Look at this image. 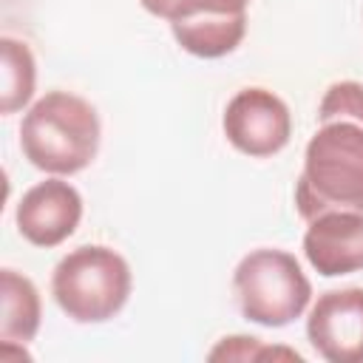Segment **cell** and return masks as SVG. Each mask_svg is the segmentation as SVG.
<instances>
[{"mask_svg":"<svg viewBox=\"0 0 363 363\" xmlns=\"http://www.w3.org/2000/svg\"><path fill=\"white\" fill-rule=\"evenodd\" d=\"M295 207L303 221L332 210L363 213V125L352 119L320 122L303 150Z\"/></svg>","mask_w":363,"mask_h":363,"instance_id":"6da1fadb","label":"cell"},{"mask_svg":"<svg viewBox=\"0 0 363 363\" xmlns=\"http://www.w3.org/2000/svg\"><path fill=\"white\" fill-rule=\"evenodd\" d=\"M102 125L94 105L71 91H45L20 122V150L43 173L74 176L99 150Z\"/></svg>","mask_w":363,"mask_h":363,"instance_id":"7a4b0ae2","label":"cell"},{"mask_svg":"<svg viewBox=\"0 0 363 363\" xmlns=\"http://www.w3.org/2000/svg\"><path fill=\"white\" fill-rule=\"evenodd\" d=\"M128 261L105 244H82L65 252L51 272V295L62 315L77 323H105L130 298Z\"/></svg>","mask_w":363,"mask_h":363,"instance_id":"3957f363","label":"cell"},{"mask_svg":"<svg viewBox=\"0 0 363 363\" xmlns=\"http://www.w3.org/2000/svg\"><path fill=\"white\" fill-rule=\"evenodd\" d=\"M233 292L241 315L269 329L298 320L312 301V284L298 258L275 247L250 250L235 264Z\"/></svg>","mask_w":363,"mask_h":363,"instance_id":"277c9868","label":"cell"},{"mask_svg":"<svg viewBox=\"0 0 363 363\" xmlns=\"http://www.w3.org/2000/svg\"><path fill=\"white\" fill-rule=\"evenodd\" d=\"M153 17L170 23L173 40L182 51L218 60L235 51L247 34L250 0H139Z\"/></svg>","mask_w":363,"mask_h":363,"instance_id":"5b68a950","label":"cell"},{"mask_svg":"<svg viewBox=\"0 0 363 363\" xmlns=\"http://www.w3.org/2000/svg\"><path fill=\"white\" fill-rule=\"evenodd\" d=\"M221 130L227 142L252 159L281 153L292 136V116L286 102L269 88L250 85L233 94L224 108Z\"/></svg>","mask_w":363,"mask_h":363,"instance_id":"8992f818","label":"cell"},{"mask_svg":"<svg viewBox=\"0 0 363 363\" xmlns=\"http://www.w3.org/2000/svg\"><path fill=\"white\" fill-rule=\"evenodd\" d=\"M306 337L329 363H363V286L318 295L306 315Z\"/></svg>","mask_w":363,"mask_h":363,"instance_id":"52a82bcc","label":"cell"},{"mask_svg":"<svg viewBox=\"0 0 363 363\" xmlns=\"http://www.w3.org/2000/svg\"><path fill=\"white\" fill-rule=\"evenodd\" d=\"M79 221H82V196L71 182L60 176H51L28 187L14 210L17 233L28 244L43 250L68 241L79 227Z\"/></svg>","mask_w":363,"mask_h":363,"instance_id":"ba28073f","label":"cell"},{"mask_svg":"<svg viewBox=\"0 0 363 363\" xmlns=\"http://www.w3.org/2000/svg\"><path fill=\"white\" fill-rule=\"evenodd\" d=\"M303 255L323 278H337L363 269V213L332 210L306 221Z\"/></svg>","mask_w":363,"mask_h":363,"instance_id":"9c48e42d","label":"cell"},{"mask_svg":"<svg viewBox=\"0 0 363 363\" xmlns=\"http://www.w3.org/2000/svg\"><path fill=\"white\" fill-rule=\"evenodd\" d=\"M0 343H28L34 340L43 318V303L34 281L11 267L0 269Z\"/></svg>","mask_w":363,"mask_h":363,"instance_id":"30bf717a","label":"cell"},{"mask_svg":"<svg viewBox=\"0 0 363 363\" xmlns=\"http://www.w3.org/2000/svg\"><path fill=\"white\" fill-rule=\"evenodd\" d=\"M0 57H3V91H0V111L6 116L26 108L37 88V60L31 48L17 37L0 40Z\"/></svg>","mask_w":363,"mask_h":363,"instance_id":"8fae6325","label":"cell"},{"mask_svg":"<svg viewBox=\"0 0 363 363\" xmlns=\"http://www.w3.org/2000/svg\"><path fill=\"white\" fill-rule=\"evenodd\" d=\"M210 360H269V357H286V360H303L295 349H286V346H267L261 343V337H252V335H230V337H221L210 354Z\"/></svg>","mask_w":363,"mask_h":363,"instance_id":"7c38bea8","label":"cell"},{"mask_svg":"<svg viewBox=\"0 0 363 363\" xmlns=\"http://www.w3.org/2000/svg\"><path fill=\"white\" fill-rule=\"evenodd\" d=\"M326 119H352L363 125V85L354 79L332 82L318 105V122Z\"/></svg>","mask_w":363,"mask_h":363,"instance_id":"4fadbf2b","label":"cell"}]
</instances>
